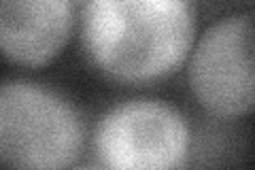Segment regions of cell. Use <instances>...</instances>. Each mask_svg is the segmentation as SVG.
Here are the masks:
<instances>
[{
  "instance_id": "obj_5",
  "label": "cell",
  "mask_w": 255,
  "mask_h": 170,
  "mask_svg": "<svg viewBox=\"0 0 255 170\" xmlns=\"http://www.w3.org/2000/svg\"><path fill=\"white\" fill-rule=\"evenodd\" d=\"M79 26L77 0H0V49L17 68L41 70L60 58Z\"/></svg>"
},
{
  "instance_id": "obj_6",
  "label": "cell",
  "mask_w": 255,
  "mask_h": 170,
  "mask_svg": "<svg viewBox=\"0 0 255 170\" xmlns=\"http://www.w3.org/2000/svg\"><path fill=\"white\" fill-rule=\"evenodd\" d=\"M87 2V0H77V4H79V9H81V6Z\"/></svg>"
},
{
  "instance_id": "obj_4",
  "label": "cell",
  "mask_w": 255,
  "mask_h": 170,
  "mask_svg": "<svg viewBox=\"0 0 255 170\" xmlns=\"http://www.w3.org/2000/svg\"><path fill=\"white\" fill-rule=\"evenodd\" d=\"M198 109L211 119L236 121L255 113V6L226 13L202 32L185 64Z\"/></svg>"
},
{
  "instance_id": "obj_1",
  "label": "cell",
  "mask_w": 255,
  "mask_h": 170,
  "mask_svg": "<svg viewBox=\"0 0 255 170\" xmlns=\"http://www.w3.org/2000/svg\"><path fill=\"white\" fill-rule=\"evenodd\" d=\"M196 36V0H87L79 9L83 55L119 85H151L177 75Z\"/></svg>"
},
{
  "instance_id": "obj_2",
  "label": "cell",
  "mask_w": 255,
  "mask_h": 170,
  "mask_svg": "<svg viewBox=\"0 0 255 170\" xmlns=\"http://www.w3.org/2000/svg\"><path fill=\"white\" fill-rule=\"evenodd\" d=\"M87 141L79 107L53 85L4 77L0 85V162L19 170L77 166Z\"/></svg>"
},
{
  "instance_id": "obj_3",
  "label": "cell",
  "mask_w": 255,
  "mask_h": 170,
  "mask_svg": "<svg viewBox=\"0 0 255 170\" xmlns=\"http://www.w3.org/2000/svg\"><path fill=\"white\" fill-rule=\"evenodd\" d=\"M96 166L113 170H172L189 164L194 132L177 104L130 96L100 113L90 136Z\"/></svg>"
}]
</instances>
